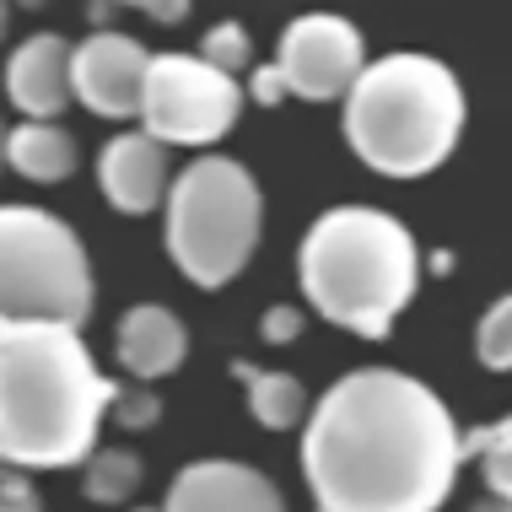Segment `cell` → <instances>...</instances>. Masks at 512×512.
<instances>
[{
    "mask_svg": "<svg viewBox=\"0 0 512 512\" xmlns=\"http://www.w3.org/2000/svg\"><path fill=\"white\" fill-rule=\"evenodd\" d=\"M464 464L453 410L421 378L356 367L308 415L302 475L318 512H437Z\"/></svg>",
    "mask_w": 512,
    "mask_h": 512,
    "instance_id": "6da1fadb",
    "label": "cell"
},
{
    "mask_svg": "<svg viewBox=\"0 0 512 512\" xmlns=\"http://www.w3.org/2000/svg\"><path fill=\"white\" fill-rule=\"evenodd\" d=\"M114 378L92 362L81 329H0V459L17 469H71L92 453L114 405Z\"/></svg>",
    "mask_w": 512,
    "mask_h": 512,
    "instance_id": "7a4b0ae2",
    "label": "cell"
},
{
    "mask_svg": "<svg viewBox=\"0 0 512 512\" xmlns=\"http://www.w3.org/2000/svg\"><path fill=\"white\" fill-rule=\"evenodd\" d=\"M297 281L329 324L383 340L421 286V248L405 221L378 205H335L302 238Z\"/></svg>",
    "mask_w": 512,
    "mask_h": 512,
    "instance_id": "3957f363",
    "label": "cell"
},
{
    "mask_svg": "<svg viewBox=\"0 0 512 512\" xmlns=\"http://www.w3.org/2000/svg\"><path fill=\"white\" fill-rule=\"evenodd\" d=\"M464 130V87L432 54L367 60L345 92V141L383 178H421L453 157Z\"/></svg>",
    "mask_w": 512,
    "mask_h": 512,
    "instance_id": "277c9868",
    "label": "cell"
},
{
    "mask_svg": "<svg viewBox=\"0 0 512 512\" xmlns=\"http://www.w3.org/2000/svg\"><path fill=\"white\" fill-rule=\"evenodd\" d=\"M162 238H168L173 265L195 286L238 281L259 248L265 227V195H259L254 173L232 157H200L173 178L168 200H162Z\"/></svg>",
    "mask_w": 512,
    "mask_h": 512,
    "instance_id": "5b68a950",
    "label": "cell"
},
{
    "mask_svg": "<svg viewBox=\"0 0 512 512\" xmlns=\"http://www.w3.org/2000/svg\"><path fill=\"white\" fill-rule=\"evenodd\" d=\"M92 259L60 216L38 205H0V329L65 324L92 313Z\"/></svg>",
    "mask_w": 512,
    "mask_h": 512,
    "instance_id": "8992f818",
    "label": "cell"
},
{
    "mask_svg": "<svg viewBox=\"0 0 512 512\" xmlns=\"http://www.w3.org/2000/svg\"><path fill=\"white\" fill-rule=\"evenodd\" d=\"M243 87L200 54H151L141 130L162 146H211L238 124Z\"/></svg>",
    "mask_w": 512,
    "mask_h": 512,
    "instance_id": "52a82bcc",
    "label": "cell"
},
{
    "mask_svg": "<svg viewBox=\"0 0 512 512\" xmlns=\"http://www.w3.org/2000/svg\"><path fill=\"white\" fill-rule=\"evenodd\" d=\"M275 71H281V81H286V98L335 103L356 87V76L367 71V44L345 17H335V11H313V17H297L281 33Z\"/></svg>",
    "mask_w": 512,
    "mask_h": 512,
    "instance_id": "ba28073f",
    "label": "cell"
},
{
    "mask_svg": "<svg viewBox=\"0 0 512 512\" xmlns=\"http://www.w3.org/2000/svg\"><path fill=\"white\" fill-rule=\"evenodd\" d=\"M151 54L124 33H92L87 44H76L71 60V87L76 103H87L103 119H135L141 114Z\"/></svg>",
    "mask_w": 512,
    "mask_h": 512,
    "instance_id": "9c48e42d",
    "label": "cell"
},
{
    "mask_svg": "<svg viewBox=\"0 0 512 512\" xmlns=\"http://www.w3.org/2000/svg\"><path fill=\"white\" fill-rule=\"evenodd\" d=\"M162 512H286L275 480L238 459H200L178 469Z\"/></svg>",
    "mask_w": 512,
    "mask_h": 512,
    "instance_id": "30bf717a",
    "label": "cell"
},
{
    "mask_svg": "<svg viewBox=\"0 0 512 512\" xmlns=\"http://www.w3.org/2000/svg\"><path fill=\"white\" fill-rule=\"evenodd\" d=\"M98 184H103V200L124 216H146L168 200L173 189V168H168V146L151 141L146 130H130V135H114L98 157Z\"/></svg>",
    "mask_w": 512,
    "mask_h": 512,
    "instance_id": "8fae6325",
    "label": "cell"
},
{
    "mask_svg": "<svg viewBox=\"0 0 512 512\" xmlns=\"http://www.w3.org/2000/svg\"><path fill=\"white\" fill-rule=\"evenodd\" d=\"M71 60H76V44L60 33H38L11 54L6 65V92L11 103L22 108L27 119H60L65 108L76 103V87H71Z\"/></svg>",
    "mask_w": 512,
    "mask_h": 512,
    "instance_id": "7c38bea8",
    "label": "cell"
},
{
    "mask_svg": "<svg viewBox=\"0 0 512 512\" xmlns=\"http://www.w3.org/2000/svg\"><path fill=\"white\" fill-rule=\"evenodd\" d=\"M114 356L130 378H146V383L168 378V372H178L189 356V329H184V318L168 313L162 302H135V308L119 318Z\"/></svg>",
    "mask_w": 512,
    "mask_h": 512,
    "instance_id": "4fadbf2b",
    "label": "cell"
},
{
    "mask_svg": "<svg viewBox=\"0 0 512 512\" xmlns=\"http://www.w3.org/2000/svg\"><path fill=\"white\" fill-rule=\"evenodd\" d=\"M6 162L22 178H33V184H65L76 173L81 151H76V135L60 119H22L6 135Z\"/></svg>",
    "mask_w": 512,
    "mask_h": 512,
    "instance_id": "5bb4252c",
    "label": "cell"
},
{
    "mask_svg": "<svg viewBox=\"0 0 512 512\" xmlns=\"http://www.w3.org/2000/svg\"><path fill=\"white\" fill-rule=\"evenodd\" d=\"M232 378L248 389V415L259 426H270V432H292L302 415H308V394H302V383L292 372H259V367L238 362Z\"/></svg>",
    "mask_w": 512,
    "mask_h": 512,
    "instance_id": "9a60e30c",
    "label": "cell"
},
{
    "mask_svg": "<svg viewBox=\"0 0 512 512\" xmlns=\"http://www.w3.org/2000/svg\"><path fill=\"white\" fill-rule=\"evenodd\" d=\"M141 475L146 469L130 448H92L87 459H81V496H87V502H103V507H119L135 496Z\"/></svg>",
    "mask_w": 512,
    "mask_h": 512,
    "instance_id": "2e32d148",
    "label": "cell"
},
{
    "mask_svg": "<svg viewBox=\"0 0 512 512\" xmlns=\"http://www.w3.org/2000/svg\"><path fill=\"white\" fill-rule=\"evenodd\" d=\"M464 459H480L486 464V486L491 496H507L512 502V415L502 421L480 426V432L464 437Z\"/></svg>",
    "mask_w": 512,
    "mask_h": 512,
    "instance_id": "e0dca14e",
    "label": "cell"
},
{
    "mask_svg": "<svg viewBox=\"0 0 512 512\" xmlns=\"http://www.w3.org/2000/svg\"><path fill=\"white\" fill-rule=\"evenodd\" d=\"M475 356H480V367H491V372H512V292L480 318Z\"/></svg>",
    "mask_w": 512,
    "mask_h": 512,
    "instance_id": "ac0fdd59",
    "label": "cell"
},
{
    "mask_svg": "<svg viewBox=\"0 0 512 512\" xmlns=\"http://www.w3.org/2000/svg\"><path fill=\"white\" fill-rule=\"evenodd\" d=\"M200 60H211L216 71L238 76L243 65H248V33H243L238 22H216L211 33H205V44H200Z\"/></svg>",
    "mask_w": 512,
    "mask_h": 512,
    "instance_id": "d6986e66",
    "label": "cell"
},
{
    "mask_svg": "<svg viewBox=\"0 0 512 512\" xmlns=\"http://www.w3.org/2000/svg\"><path fill=\"white\" fill-rule=\"evenodd\" d=\"M108 410L119 415V426H124V432H141V426L157 421V394H151V389H119Z\"/></svg>",
    "mask_w": 512,
    "mask_h": 512,
    "instance_id": "ffe728a7",
    "label": "cell"
},
{
    "mask_svg": "<svg viewBox=\"0 0 512 512\" xmlns=\"http://www.w3.org/2000/svg\"><path fill=\"white\" fill-rule=\"evenodd\" d=\"M259 335H265V345H292L302 335V313L286 302V308H270L265 324H259Z\"/></svg>",
    "mask_w": 512,
    "mask_h": 512,
    "instance_id": "44dd1931",
    "label": "cell"
},
{
    "mask_svg": "<svg viewBox=\"0 0 512 512\" xmlns=\"http://www.w3.org/2000/svg\"><path fill=\"white\" fill-rule=\"evenodd\" d=\"M0 512H44V502L22 475H0Z\"/></svg>",
    "mask_w": 512,
    "mask_h": 512,
    "instance_id": "7402d4cb",
    "label": "cell"
},
{
    "mask_svg": "<svg viewBox=\"0 0 512 512\" xmlns=\"http://www.w3.org/2000/svg\"><path fill=\"white\" fill-rule=\"evenodd\" d=\"M119 6H130V11H146L151 22L173 27V22H184V17H189V6H195V0H119Z\"/></svg>",
    "mask_w": 512,
    "mask_h": 512,
    "instance_id": "603a6c76",
    "label": "cell"
},
{
    "mask_svg": "<svg viewBox=\"0 0 512 512\" xmlns=\"http://www.w3.org/2000/svg\"><path fill=\"white\" fill-rule=\"evenodd\" d=\"M243 98H254V103H265V108H275L286 98V81H281V71H275V65H265V71H254L248 76V92Z\"/></svg>",
    "mask_w": 512,
    "mask_h": 512,
    "instance_id": "cb8c5ba5",
    "label": "cell"
},
{
    "mask_svg": "<svg viewBox=\"0 0 512 512\" xmlns=\"http://www.w3.org/2000/svg\"><path fill=\"white\" fill-rule=\"evenodd\" d=\"M469 512H512V502H507V496H486V502H475Z\"/></svg>",
    "mask_w": 512,
    "mask_h": 512,
    "instance_id": "d4e9b609",
    "label": "cell"
},
{
    "mask_svg": "<svg viewBox=\"0 0 512 512\" xmlns=\"http://www.w3.org/2000/svg\"><path fill=\"white\" fill-rule=\"evenodd\" d=\"M0 162H6V124H0Z\"/></svg>",
    "mask_w": 512,
    "mask_h": 512,
    "instance_id": "484cf974",
    "label": "cell"
},
{
    "mask_svg": "<svg viewBox=\"0 0 512 512\" xmlns=\"http://www.w3.org/2000/svg\"><path fill=\"white\" fill-rule=\"evenodd\" d=\"M0 38H6V0H0Z\"/></svg>",
    "mask_w": 512,
    "mask_h": 512,
    "instance_id": "4316f807",
    "label": "cell"
},
{
    "mask_svg": "<svg viewBox=\"0 0 512 512\" xmlns=\"http://www.w3.org/2000/svg\"><path fill=\"white\" fill-rule=\"evenodd\" d=\"M135 512H151V507H135Z\"/></svg>",
    "mask_w": 512,
    "mask_h": 512,
    "instance_id": "83f0119b",
    "label": "cell"
},
{
    "mask_svg": "<svg viewBox=\"0 0 512 512\" xmlns=\"http://www.w3.org/2000/svg\"><path fill=\"white\" fill-rule=\"evenodd\" d=\"M0 464H6V459H0Z\"/></svg>",
    "mask_w": 512,
    "mask_h": 512,
    "instance_id": "f1b7e54d",
    "label": "cell"
}]
</instances>
